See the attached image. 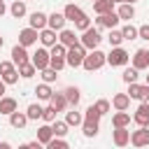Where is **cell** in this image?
Segmentation results:
<instances>
[{
	"label": "cell",
	"instance_id": "6da1fadb",
	"mask_svg": "<svg viewBox=\"0 0 149 149\" xmlns=\"http://www.w3.org/2000/svg\"><path fill=\"white\" fill-rule=\"evenodd\" d=\"M81 130H84V137H95L98 130H100V112L91 105L86 107L84 112V121H81Z\"/></svg>",
	"mask_w": 149,
	"mask_h": 149
},
{
	"label": "cell",
	"instance_id": "7a4b0ae2",
	"mask_svg": "<svg viewBox=\"0 0 149 149\" xmlns=\"http://www.w3.org/2000/svg\"><path fill=\"white\" fill-rule=\"evenodd\" d=\"M84 56H86V47H84L81 42H77V44L68 47L65 63H68L70 68H81V63H84Z\"/></svg>",
	"mask_w": 149,
	"mask_h": 149
},
{
	"label": "cell",
	"instance_id": "3957f363",
	"mask_svg": "<svg viewBox=\"0 0 149 149\" xmlns=\"http://www.w3.org/2000/svg\"><path fill=\"white\" fill-rule=\"evenodd\" d=\"M105 63H107L105 54H102L100 49H91V54H86V56H84L81 68H84V70H88V72H93V70H100Z\"/></svg>",
	"mask_w": 149,
	"mask_h": 149
},
{
	"label": "cell",
	"instance_id": "277c9868",
	"mask_svg": "<svg viewBox=\"0 0 149 149\" xmlns=\"http://www.w3.org/2000/svg\"><path fill=\"white\" fill-rule=\"evenodd\" d=\"M100 33H98V28H86V30H81V37H79V42L86 47V49H98V44H100Z\"/></svg>",
	"mask_w": 149,
	"mask_h": 149
},
{
	"label": "cell",
	"instance_id": "5b68a950",
	"mask_svg": "<svg viewBox=\"0 0 149 149\" xmlns=\"http://www.w3.org/2000/svg\"><path fill=\"white\" fill-rule=\"evenodd\" d=\"M105 58H107V63L114 68V65H126V63L130 61V54H128L126 49H121V47H112V51L105 54Z\"/></svg>",
	"mask_w": 149,
	"mask_h": 149
},
{
	"label": "cell",
	"instance_id": "8992f818",
	"mask_svg": "<svg viewBox=\"0 0 149 149\" xmlns=\"http://www.w3.org/2000/svg\"><path fill=\"white\" fill-rule=\"evenodd\" d=\"M128 95H130L133 100L149 102V84H137V81H130V84H128Z\"/></svg>",
	"mask_w": 149,
	"mask_h": 149
},
{
	"label": "cell",
	"instance_id": "52a82bcc",
	"mask_svg": "<svg viewBox=\"0 0 149 149\" xmlns=\"http://www.w3.org/2000/svg\"><path fill=\"white\" fill-rule=\"evenodd\" d=\"M119 14L112 9V12H107V14H98V19H95V26L98 28H116L119 26Z\"/></svg>",
	"mask_w": 149,
	"mask_h": 149
},
{
	"label": "cell",
	"instance_id": "ba28073f",
	"mask_svg": "<svg viewBox=\"0 0 149 149\" xmlns=\"http://www.w3.org/2000/svg\"><path fill=\"white\" fill-rule=\"evenodd\" d=\"M40 40V30H35V28H23L21 33H19V44H23V47H30V44H35Z\"/></svg>",
	"mask_w": 149,
	"mask_h": 149
},
{
	"label": "cell",
	"instance_id": "9c48e42d",
	"mask_svg": "<svg viewBox=\"0 0 149 149\" xmlns=\"http://www.w3.org/2000/svg\"><path fill=\"white\" fill-rule=\"evenodd\" d=\"M30 61V54L26 51V47L23 44H14L12 47V63L19 68V65H23V63H28Z\"/></svg>",
	"mask_w": 149,
	"mask_h": 149
},
{
	"label": "cell",
	"instance_id": "30bf717a",
	"mask_svg": "<svg viewBox=\"0 0 149 149\" xmlns=\"http://www.w3.org/2000/svg\"><path fill=\"white\" fill-rule=\"evenodd\" d=\"M130 144L133 147H149V130L144 126H140V130L130 133Z\"/></svg>",
	"mask_w": 149,
	"mask_h": 149
},
{
	"label": "cell",
	"instance_id": "8fae6325",
	"mask_svg": "<svg viewBox=\"0 0 149 149\" xmlns=\"http://www.w3.org/2000/svg\"><path fill=\"white\" fill-rule=\"evenodd\" d=\"M49 58H51V56H49V51H47V49H37V51L30 56V63H33L37 70H44V68L49 65Z\"/></svg>",
	"mask_w": 149,
	"mask_h": 149
},
{
	"label": "cell",
	"instance_id": "7c38bea8",
	"mask_svg": "<svg viewBox=\"0 0 149 149\" xmlns=\"http://www.w3.org/2000/svg\"><path fill=\"white\" fill-rule=\"evenodd\" d=\"M133 68L135 70H147L149 68V51L147 49H137L133 54Z\"/></svg>",
	"mask_w": 149,
	"mask_h": 149
},
{
	"label": "cell",
	"instance_id": "4fadbf2b",
	"mask_svg": "<svg viewBox=\"0 0 149 149\" xmlns=\"http://www.w3.org/2000/svg\"><path fill=\"white\" fill-rule=\"evenodd\" d=\"M63 14H65V19H68V21H72V23H77L81 16H86V12H84L81 7H77V5H72V2H70V5H65Z\"/></svg>",
	"mask_w": 149,
	"mask_h": 149
},
{
	"label": "cell",
	"instance_id": "5bb4252c",
	"mask_svg": "<svg viewBox=\"0 0 149 149\" xmlns=\"http://www.w3.org/2000/svg\"><path fill=\"white\" fill-rule=\"evenodd\" d=\"M65 21H68V19H65L63 12H54V14L47 16V26L54 28V30H63V28H65Z\"/></svg>",
	"mask_w": 149,
	"mask_h": 149
},
{
	"label": "cell",
	"instance_id": "9a60e30c",
	"mask_svg": "<svg viewBox=\"0 0 149 149\" xmlns=\"http://www.w3.org/2000/svg\"><path fill=\"white\" fill-rule=\"evenodd\" d=\"M40 42H42L44 47H54V44L58 42L56 30H54V28H49V26H47V28H42V30H40Z\"/></svg>",
	"mask_w": 149,
	"mask_h": 149
},
{
	"label": "cell",
	"instance_id": "2e32d148",
	"mask_svg": "<svg viewBox=\"0 0 149 149\" xmlns=\"http://www.w3.org/2000/svg\"><path fill=\"white\" fill-rule=\"evenodd\" d=\"M112 126L114 128H128L130 126V114L126 109H116V114L112 116Z\"/></svg>",
	"mask_w": 149,
	"mask_h": 149
},
{
	"label": "cell",
	"instance_id": "e0dca14e",
	"mask_svg": "<svg viewBox=\"0 0 149 149\" xmlns=\"http://www.w3.org/2000/svg\"><path fill=\"white\" fill-rule=\"evenodd\" d=\"M133 121H135L137 126H144V123L149 121V102H140V107H137L135 114H133Z\"/></svg>",
	"mask_w": 149,
	"mask_h": 149
},
{
	"label": "cell",
	"instance_id": "ac0fdd59",
	"mask_svg": "<svg viewBox=\"0 0 149 149\" xmlns=\"http://www.w3.org/2000/svg\"><path fill=\"white\" fill-rule=\"evenodd\" d=\"M112 140H114L116 147H126V144L130 142V130H126V128H114Z\"/></svg>",
	"mask_w": 149,
	"mask_h": 149
},
{
	"label": "cell",
	"instance_id": "d6986e66",
	"mask_svg": "<svg viewBox=\"0 0 149 149\" xmlns=\"http://www.w3.org/2000/svg\"><path fill=\"white\" fill-rule=\"evenodd\" d=\"M19 107V102H16V98H9V95H2L0 98V114H5V116H9L14 109Z\"/></svg>",
	"mask_w": 149,
	"mask_h": 149
},
{
	"label": "cell",
	"instance_id": "ffe728a7",
	"mask_svg": "<svg viewBox=\"0 0 149 149\" xmlns=\"http://www.w3.org/2000/svg\"><path fill=\"white\" fill-rule=\"evenodd\" d=\"M116 14H119L121 21H130V19H135V7H133V2H121L119 9H116Z\"/></svg>",
	"mask_w": 149,
	"mask_h": 149
},
{
	"label": "cell",
	"instance_id": "44dd1931",
	"mask_svg": "<svg viewBox=\"0 0 149 149\" xmlns=\"http://www.w3.org/2000/svg\"><path fill=\"white\" fill-rule=\"evenodd\" d=\"M26 123H28L26 112H16V109H14V112L9 114V126H12V128H19V130H21V128H26Z\"/></svg>",
	"mask_w": 149,
	"mask_h": 149
},
{
	"label": "cell",
	"instance_id": "7402d4cb",
	"mask_svg": "<svg viewBox=\"0 0 149 149\" xmlns=\"http://www.w3.org/2000/svg\"><path fill=\"white\" fill-rule=\"evenodd\" d=\"M28 21H30V28H35V30L47 28V14H44V12H33Z\"/></svg>",
	"mask_w": 149,
	"mask_h": 149
},
{
	"label": "cell",
	"instance_id": "603a6c76",
	"mask_svg": "<svg viewBox=\"0 0 149 149\" xmlns=\"http://www.w3.org/2000/svg\"><path fill=\"white\" fill-rule=\"evenodd\" d=\"M63 95H65L68 105H72V107H77V105H79V100H81V93H79V88H77V86H68V88L63 91Z\"/></svg>",
	"mask_w": 149,
	"mask_h": 149
},
{
	"label": "cell",
	"instance_id": "cb8c5ba5",
	"mask_svg": "<svg viewBox=\"0 0 149 149\" xmlns=\"http://www.w3.org/2000/svg\"><path fill=\"white\" fill-rule=\"evenodd\" d=\"M58 42H61V44H65V47H72V44H77V42H79V37L74 35V30L63 28V30H61V35H58Z\"/></svg>",
	"mask_w": 149,
	"mask_h": 149
},
{
	"label": "cell",
	"instance_id": "d4e9b609",
	"mask_svg": "<svg viewBox=\"0 0 149 149\" xmlns=\"http://www.w3.org/2000/svg\"><path fill=\"white\" fill-rule=\"evenodd\" d=\"M112 107L114 109H128L130 107V95L128 93H116L112 98Z\"/></svg>",
	"mask_w": 149,
	"mask_h": 149
},
{
	"label": "cell",
	"instance_id": "484cf974",
	"mask_svg": "<svg viewBox=\"0 0 149 149\" xmlns=\"http://www.w3.org/2000/svg\"><path fill=\"white\" fill-rule=\"evenodd\" d=\"M49 105H51L56 112H63V109L68 107V100H65V95H63V93H51V98H49Z\"/></svg>",
	"mask_w": 149,
	"mask_h": 149
},
{
	"label": "cell",
	"instance_id": "4316f807",
	"mask_svg": "<svg viewBox=\"0 0 149 149\" xmlns=\"http://www.w3.org/2000/svg\"><path fill=\"white\" fill-rule=\"evenodd\" d=\"M54 137V130H51V123H44V126H40L37 128V140H40V144H44L47 147V142Z\"/></svg>",
	"mask_w": 149,
	"mask_h": 149
},
{
	"label": "cell",
	"instance_id": "83f0119b",
	"mask_svg": "<svg viewBox=\"0 0 149 149\" xmlns=\"http://www.w3.org/2000/svg\"><path fill=\"white\" fill-rule=\"evenodd\" d=\"M9 14L14 19H23L26 16V0H14L12 7H9Z\"/></svg>",
	"mask_w": 149,
	"mask_h": 149
},
{
	"label": "cell",
	"instance_id": "f1b7e54d",
	"mask_svg": "<svg viewBox=\"0 0 149 149\" xmlns=\"http://www.w3.org/2000/svg\"><path fill=\"white\" fill-rule=\"evenodd\" d=\"M114 9V0H95L93 2V12L95 14H107Z\"/></svg>",
	"mask_w": 149,
	"mask_h": 149
},
{
	"label": "cell",
	"instance_id": "f546056e",
	"mask_svg": "<svg viewBox=\"0 0 149 149\" xmlns=\"http://www.w3.org/2000/svg\"><path fill=\"white\" fill-rule=\"evenodd\" d=\"M81 121H84V114H81V112H77V109H72V112H68V114H65V123H68L70 128H72V126H74V128H77V126H81Z\"/></svg>",
	"mask_w": 149,
	"mask_h": 149
},
{
	"label": "cell",
	"instance_id": "4dcf8cb0",
	"mask_svg": "<svg viewBox=\"0 0 149 149\" xmlns=\"http://www.w3.org/2000/svg\"><path fill=\"white\" fill-rule=\"evenodd\" d=\"M42 109H44V107H40L37 102L28 105V109H26V116H28V121H37V119H42Z\"/></svg>",
	"mask_w": 149,
	"mask_h": 149
},
{
	"label": "cell",
	"instance_id": "1f68e13d",
	"mask_svg": "<svg viewBox=\"0 0 149 149\" xmlns=\"http://www.w3.org/2000/svg\"><path fill=\"white\" fill-rule=\"evenodd\" d=\"M37 72V68L28 61V63H23V65H19V77H23V79H30L33 74Z\"/></svg>",
	"mask_w": 149,
	"mask_h": 149
},
{
	"label": "cell",
	"instance_id": "d6a6232c",
	"mask_svg": "<svg viewBox=\"0 0 149 149\" xmlns=\"http://www.w3.org/2000/svg\"><path fill=\"white\" fill-rule=\"evenodd\" d=\"M68 123L65 121H51V130H54V135H58V137H65L68 135Z\"/></svg>",
	"mask_w": 149,
	"mask_h": 149
},
{
	"label": "cell",
	"instance_id": "836d02e7",
	"mask_svg": "<svg viewBox=\"0 0 149 149\" xmlns=\"http://www.w3.org/2000/svg\"><path fill=\"white\" fill-rule=\"evenodd\" d=\"M107 40H109V44H112V47H121V42H123V35H121V30H116V28H109V35H107Z\"/></svg>",
	"mask_w": 149,
	"mask_h": 149
},
{
	"label": "cell",
	"instance_id": "e575fe53",
	"mask_svg": "<svg viewBox=\"0 0 149 149\" xmlns=\"http://www.w3.org/2000/svg\"><path fill=\"white\" fill-rule=\"evenodd\" d=\"M35 93H37V98H40V100H49L54 91H51V86H49V84L44 81V84H40V86L35 88Z\"/></svg>",
	"mask_w": 149,
	"mask_h": 149
},
{
	"label": "cell",
	"instance_id": "d590c367",
	"mask_svg": "<svg viewBox=\"0 0 149 149\" xmlns=\"http://www.w3.org/2000/svg\"><path fill=\"white\" fill-rule=\"evenodd\" d=\"M47 147L49 149H68L70 144H68V140H63V137H58V135H54L49 142H47Z\"/></svg>",
	"mask_w": 149,
	"mask_h": 149
},
{
	"label": "cell",
	"instance_id": "8d00e7d4",
	"mask_svg": "<svg viewBox=\"0 0 149 149\" xmlns=\"http://www.w3.org/2000/svg\"><path fill=\"white\" fill-rule=\"evenodd\" d=\"M42 72V79L47 81V84H51V81H56V77H58V70H54L51 65H47L44 70H40Z\"/></svg>",
	"mask_w": 149,
	"mask_h": 149
},
{
	"label": "cell",
	"instance_id": "74e56055",
	"mask_svg": "<svg viewBox=\"0 0 149 149\" xmlns=\"http://www.w3.org/2000/svg\"><path fill=\"white\" fill-rule=\"evenodd\" d=\"M137 77H140V70H135V68H126V70H123V74H121V79H123L126 84L137 81Z\"/></svg>",
	"mask_w": 149,
	"mask_h": 149
},
{
	"label": "cell",
	"instance_id": "f35d334b",
	"mask_svg": "<svg viewBox=\"0 0 149 149\" xmlns=\"http://www.w3.org/2000/svg\"><path fill=\"white\" fill-rule=\"evenodd\" d=\"M51 51H49V56H58V58H65V54H68V47L65 44H61V42H56L54 47H49Z\"/></svg>",
	"mask_w": 149,
	"mask_h": 149
},
{
	"label": "cell",
	"instance_id": "ab89813d",
	"mask_svg": "<svg viewBox=\"0 0 149 149\" xmlns=\"http://www.w3.org/2000/svg\"><path fill=\"white\" fill-rule=\"evenodd\" d=\"M121 35H123V40H137V28L128 23V26L121 28Z\"/></svg>",
	"mask_w": 149,
	"mask_h": 149
},
{
	"label": "cell",
	"instance_id": "60d3db41",
	"mask_svg": "<svg viewBox=\"0 0 149 149\" xmlns=\"http://www.w3.org/2000/svg\"><path fill=\"white\" fill-rule=\"evenodd\" d=\"M56 114H58V112H56L51 105H49V107H44V109H42V119H44V123H51V121H56Z\"/></svg>",
	"mask_w": 149,
	"mask_h": 149
},
{
	"label": "cell",
	"instance_id": "b9f144b4",
	"mask_svg": "<svg viewBox=\"0 0 149 149\" xmlns=\"http://www.w3.org/2000/svg\"><path fill=\"white\" fill-rule=\"evenodd\" d=\"M49 65H51L54 70H58V72H61V70H63V68H65L68 63H65V58H58V56H51V58H49Z\"/></svg>",
	"mask_w": 149,
	"mask_h": 149
},
{
	"label": "cell",
	"instance_id": "7bdbcfd3",
	"mask_svg": "<svg viewBox=\"0 0 149 149\" xmlns=\"http://www.w3.org/2000/svg\"><path fill=\"white\" fill-rule=\"evenodd\" d=\"M2 81H5V84H16V81H19V70L14 68L12 72H7V74H2Z\"/></svg>",
	"mask_w": 149,
	"mask_h": 149
},
{
	"label": "cell",
	"instance_id": "ee69618b",
	"mask_svg": "<svg viewBox=\"0 0 149 149\" xmlns=\"http://www.w3.org/2000/svg\"><path fill=\"white\" fill-rule=\"evenodd\" d=\"M93 107H95V109L100 112V116H102V114H107V112H109V100H105V98H102V100H98Z\"/></svg>",
	"mask_w": 149,
	"mask_h": 149
},
{
	"label": "cell",
	"instance_id": "f6af8a7d",
	"mask_svg": "<svg viewBox=\"0 0 149 149\" xmlns=\"http://www.w3.org/2000/svg\"><path fill=\"white\" fill-rule=\"evenodd\" d=\"M12 70H14V63L12 61H0V77L7 74V72H12Z\"/></svg>",
	"mask_w": 149,
	"mask_h": 149
},
{
	"label": "cell",
	"instance_id": "bcb514c9",
	"mask_svg": "<svg viewBox=\"0 0 149 149\" xmlns=\"http://www.w3.org/2000/svg\"><path fill=\"white\" fill-rule=\"evenodd\" d=\"M88 26H91V19H88V16H81V19L74 23V28H77V30H86Z\"/></svg>",
	"mask_w": 149,
	"mask_h": 149
},
{
	"label": "cell",
	"instance_id": "7dc6e473",
	"mask_svg": "<svg viewBox=\"0 0 149 149\" xmlns=\"http://www.w3.org/2000/svg\"><path fill=\"white\" fill-rule=\"evenodd\" d=\"M137 37L149 40V26H140V28H137Z\"/></svg>",
	"mask_w": 149,
	"mask_h": 149
},
{
	"label": "cell",
	"instance_id": "c3c4849f",
	"mask_svg": "<svg viewBox=\"0 0 149 149\" xmlns=\"http://www.w3.org/2000/svg\"><path fill=\"white\" fill-rule=\"evenodd\" d=\"M23 147H26V149H40V140H33V142H26Z\"/></svg>",
	"mask_w": 149,
	"mask_h": 149
},
{
	"label": "cell",
	"instance_id": "681fc988",
	"mask_svg": "<svg viewBox=\"0 0 149 149\" xmlns=\"http://www.w3.org/2000/svg\"><path fill=\"white\" fill-rule=\"evenodd\" d=\"M5 86H7V84H5V81H2V77H0V98L5 95Z\"/></svg>",
	"mask_w": 149,
	"mask_h": 149
},
{
	"label": "cell",
	"instance_id": "f907efd6",
	"mask_svg": "<svg viewBox=\"0 0 149 149\" xmlns=\"http://www.w3.org/2000/svg\"><path fill=\"white\" fill-rule=\"evenodd\" d=\"M9 147H12L9 142H0V149H9Z\"/></svg>",
	"mask_w": 149,
	"mask_h": 149
},
{
	"label": "cell",
	"instance_id": "816d5d0a",
	"mask_svg": "<svg viewBox=\"0 0 149 149\" xmlns=\"http://www.w3.org/2000/svg\"><path fill=\"white\" fill-rule=\"evenodd\" d=\"M5 12H7V7H5V2H0V16H2Z\"/></svg>",
	"mask_w": 149,
	"mask_h": 149
},
{
	"label": "cell",
	"instance_id": "f5cc1de1",
	"mask_svg": "<svg viewBox=\"0 0 149 149\" xmlns=\"http://www.w3.org/2000/svg\"><path fill=\"white\" fill-rule=\"evenodd\" d=\"M114 2H135V0H114Z\"/></svg>",
	"mask_w": 149,
	"mask_h": 149
},
{
	"label": "cell",
	"instance_id": "db71d44e",
	"mask_svg": "<svg viewBox=\"0 0 149 149\" xmlns=\"http://www.w3.org/2000/svg\"><path fill=\"white\" fill-rule=\"evenodd\" d=\"M2 44H5V37H0V49H2Z\"/></svg>",
	"mask_w": 149,
	"mask_h": 149
},
{
	"label": "cell",
	"instance_id": "11a10c76",
	"mask_svg": "<svg viewBox=\"0 0 149 149\" xmlns=\"http://www.w3.org/2000/svg\"><path fill=\"white\" fill-rule=\"evenodd\" d=\"M147 84H149V74H147Z\"/></svg>",
	"mask_w": 149,
	"mask_h": 149
},
{
	"label": "cell",
	"instance_id": "9f6ffc18",
	"mask_svg": "<svg viewBox=\"0 0 149 149\" xmlns=\"http://www.w3.org/2000/svg\"><path fill=\"white\" fill-rule=\"evenodd\" d=\"M91 2H95V0H91Z\"/></svg>",
	"mask_w": 149,
	"mask_h": 149
},
{
	"label": "cell",
	"instance_id": "6f0895ef",
	"mask_svg": "<svg viewBox=\"0 0 149 149\" xmlns=\"http://www.w3.org/2000/svg\"><path fill=\"white\" fill-rule=\"evenodd\" d=\"M0 2H5V0H0Z\"/></svg>",
	"mask_w": 149,
	"mask_h": 149
},
{
	"label": "cell",
	"instance_id": "680465c9",
	"mask_svg": "<svg viewBox=\"0 0 149 149\" xmlns=\"http://www.w3.org/2000/svg\"><path fill=\"white\" fill-rule=\"evenodd\" d=\"M26 2H28V0H26Z\"/></svg>",
	"mask_w": 149,
	"mask_h": 149
}]
</instances>
